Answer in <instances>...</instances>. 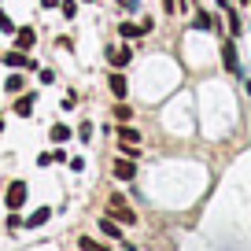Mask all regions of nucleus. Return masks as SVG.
I'll return each mask as SVG.
<instances>
[{
  "mask_svg": "<svg viewBox=\"0 0 251 251\" xmlns=\"http://www.w3.org/2000/svg\"><path fill=\"white\" fill-rule=\"evenodd\" d=\"M107 63H111V71H126L133 63V48L129 45H107Z\"/></svg>",
  "mask_w": 251,
  "mask_h": 251,
  "instance_id": "nucleus-2",
  "label": "nucleus"
},
{
  "mask_svg": "<svg viewBox=\"0 0 251 251\" xmlns=\"http://www.w3.org/2000/svg\"><path fill=\"white\" fill-rule=\"evenodd\" d=\"M0 229H4V222H0Z\"/></svg>",
  "mask_w": 251,
  "mask_h": 251,
  "instance_id": "nucleus-28",
  "label": "nucleus"
},
{
  "mask_svg": "<svg viewBox=\"0 0 251 251\" xmlns=\"http://www.w3.org/2000/svg\"><path fill=\"white\" fill-rule=\"evenodd\" d=\"M4 203H8V211H19V207L26 203V185H23V181H11V185H8Z\"/></svg>",
  "mask_w": 251,
  "mask_h": 251,
  "instance_id": "nucleus-4",
  "label": "nucleus"
},
{
  "mask_svg": "<svg viewBox=\"0 0 251 251\" xmlns=\"http://www.w3.org/2000/svg\"><path fill=\"white\" fill-rule=\"evenodd\" d=\"M81 4H93V0H81Z\"/></svg>",
  "mask_w": 251,
  "mask_h": 251,
  "instance_id": "nucleus-27",
  "label": "nucleus"
},
{
  "mask_svg": "<svg viewBox=\"0 0 251 251\" xmlns=\"http://www.w3.org/2000/svg\"><path fill=\"white\" fill-rule=\"evenodd\" d=\"M166 4V11H181V0H163Z\"/></svg>",
  "mask_w": 251,
  "mask_h": 251,
  "instance_id": "nucleus-25",
  "label": "nucleus"
},
{
  "mask_svg": "<svg viewBox=\"0 0 251 251\" xmlns=\"http://www.w3.org/2000/svg\"><path fill=\"white\" fill-rule=\"evenodd\" d=\"M118 4H122V11H126V15H133V11L141 8V0H118Z\"/></svg>",
  "mask_w": 251,
  "mask_h": 251,
  "instance_id": "nucleus-22",
  "label": "nucleus"
},
{
  "mask_svg": "<svg viewBox=\"0 0 251 251\" xmlns=\"http://www.w3.org/2000/svg\"><path fill=\"white\" fill-rule=\"evenodd\" d=\"M196 26H200V30H218V23H214L211 11H200V15H196Z\"/></svg>",
  "mask_w": 251,
  "mask_h": 251,
  "instance_id": "nucleus-18",
  "label": "nucleus"
},
{
  "mask_svg": "<svg viewBox=\"0 0 251 251\" xmlns=\"http://www.w3.org/2000/svg\"><path fill=\"white\" fill-rule=\"evenodd\" d=\"M96 226H100V233H103V236H111V240H118V244H122V226H118V222L111 218V214H103V218L96 222Z\"/></svg>",
  "mask_w": 251,
  "mask_h": 251,
  "instance_id": "nucleus-9",
  "label": "nucleus"
},
{
  "mask_svg": "<svg viewBox=\"0 0 251 251\" xmlns=\"http://www.w3.org/2000/svg\"><path fill=\"white\" fill-rule=\"evenodd\" d=\"M41 4H45V8H59V0H41Z\"/></svg>",
  "mask_w": 251,
  "mask_h": 251,
  "instance_id": "nucleus-26",
  "label": "nucleus"
},
{
  "mask_svg": "<svg viewBox=\"0 0 251 251\" xmlns=\"http://www.w3.org/2000/svg\"><path fill=\"white\" fill-rule=\"evenodd\" d=\"M78 248H81V251H115V248H107V244L93 240V236H81V240H78Z\"/></svg>",
  "mask_w": 251,
  "mask_h": 251,
  "instance_id": "nucleus-13",
  "label": "nucleus"
},
{
  "mask_svg": "<svg viewBox=\"0 0 251 251\" xmlns=\"http://www.w3.org/2000/svg\"><path fill=\"white\" fill-rule=\"evenodd\" d=\"M107 89H111L115 100H126V96H129V81H126V74L122 71H111L107 74Z\"/></svg>",
  "mask_w": 251,
  "mask_h": 251,
  "instance_id": "nucleus-5",
  "label": "nucleus"
},
{
  "mask_svg": "<svg viewBox=\"0 0 251 251\" xmlns=\"http://www.w3.org/2000/svg\"><path fill=\"white\" fill-rule=\"evenodd\" d=\"M229 37H240V30H244V26H240V15H236V8H233V4H229Z\"/></svg>",
  "mask_w": 251,
  "mask_h": 251,
  "instance_id": "nucleus-14",
  "label": "nucleus"
},
{
  "mask_svg": "<svg viewBox=\"0 0 251 251\" xmlns=\"http://www.w3.org/2000/svg\"><path fill=\"white\" fill-rule=\"evenodd\" d=\"M0 30H4V33H15V30H19V26L11 23V15H8L4 8H0Z\"/></svg>",
  "mask_w": 251,
  "mask_h": 251,
  "instance_id": "nucleus-20",
  "label": "nucleus"
},
{
  "mask_svg": "<svg viewBox=\"0 0 251 251\" xmlns=\"http://www.w3.org/2000/svg\"><path fill=\"white\" fill-rule=\"evenodd\" d=\"M115 177H118V181H133V177H137V163H133L129 155L118 159V163H115Z\"/></svg>",
  "mask_w": 251,
  "mask_h": 251,
  "instance_id": "nucleus-8",
  "label": "nucleus"
},
{
  "mask_svg": "<svg viewBox=\"0 0 251 251\" xmlns=\"http://www.w3.org/2000/svg\"><path fill=\"white\" fill-rule=\"evenodd\" d=\"M48 137H52V144H63V141H71V129H67V126H52Z\"/></svg>",
  "mask_w": 251,
  "mask_h": 251,
  "instance_id": "nucleus-15",
  "label": "nucleus"
},
{
  "mask_svg": "<svg viewBox=\"0 0 251 251\" xmlns=\"http://www.w3.org/2000/svg\"><path fill=\"white\" fill-rule=\"evenodd\" d=\"M222 63H226V71H229V74H236V78L244 74V67H240V55H236V37L222 41Z\"/></svg>",
  "mask_w": 251,
  "mask_h": 251,
  "instance_id": "nucleus-3",
  "label": "nucleus"
},
{
  "mask_svg": "<svg viewBox=\"0 0 251 251\" xmlns=\"http://www.w3.org/2000/svg\"><path fill=\"white\" fill-rule=\"evenodd\" d=\"M115 118H118V122H129V118H133V107H129L126 100H118L115 103Z\"/></svg>",
  "mask_w": 251,
  "mask_h": 251,
  "instance_id": "nucleus-17",
  "label": "nucleus"
},
{
  "mask_svg": "<svg viewBox=\"0 0 251 251\" xmlns=\"http://www.w3.org/2000/svg\"><path fill=\"white\" fill-rule=\"evenodd\" d=\"M144 33H148L144 23H129V19L118 23V37H122V41H137V37H144Z\"/></svg>",
  "mask_w": 251,
  "mask_h": 251,
  "instance_id": "nucleus-6",
  "label": "nucleus"
},
{
  "mask_svg": "<svg viewBox=\"0 0 251 251\" xmlns=\"http://www.w3.org/2000/svg\"><path fill=\"white\" fill-rule=\"evenodd\" d=\"M4 226H8V229H19V226H23V218H19V211H8V218H4Z\"/></svg>",
  "mask_w": 251,
  "mask_h": 251,
  "instance_id": "nucleus-21",
  "label": "nucleus"
},
{
  "mask_svg": "<svg viewBox=\"0 0 251 251\" xmlns=\"http://www.w3.org/2000/svg\"><path fill=\"white\" fill-rule=\"evenodd\" d=\"M71 170H74V174H81V170H85V159H81V155H78V159H71Z\"/></svg>",
  "mask_w": 251,
  "mask_h": 251,
  "instance_id": "nucleus-24",
  "label": "nucleus"
},
{
  "mask_svg": "<svg viewBox=\"0 0 251 251\" xmlns=\"http://www.w3.org/2000/svg\"><path fill=\"white\" fill-rule=\"evenodd\" d=\"M33 45H37V30H33V26H19V30H15V48L30 52Z\"/></svg>",
  "mask_w": 251,
  "mask_h": 251,
  "instance_id": "nucleus-7",
  "label": "nucleus"
},
{
  "mask_svg": "<svg viewBox=\"0 0 251 251\" xmlns=\"http://www.w3.org/2000/svg\"><path fill=\"white\" fill-rule=\"evenodd\" d=\"M33 100H37V93H23V96L15 100V115H19V118H30V115H33Z\"/></svg>",
  "mask_w": 251,
  "mask_h": 251,
  "instance_id": "nucleus-11",
  "label": "nucleus"
},
{
  "mask_svg": "<svg viewBox=\"0 0 251 251\" xmlns=\"http://www.w3.org/2000/svg\"><path fill=\"white\" fill-rule=\"evenodd\" d=\"M59 11H63V19L71 23V19L78 15V0H59Z\"/></svg>",
  "mask_w": 251,
  "mask_h": 251,
  "instance_id": "nucleus-19",
  "label": "nucleus"
},
{
  "mask_svg": "<svg viewBox=\"0 0 251 251\" xmlns=\"http://www.w3.org/2000/svg\"><path fill=\"white\" fill-rule=\"evenodd\" d=\"M4 93H23V74H8L4 78Z\"/></svg>",
  "mask_w": 251,
  "mask_h": 251,
  "instance_id": "nucleus-16",
  "label": "nucleus"
},
{
  "mask_svg": "<svg viewBox=\"0 0 251 251\" xmlns=\"http://www.w3.org/2000/svg\"><path fill=\"white\" fill-rule=\"evenodd\" d=\"M118 144H141V129H133L129 122L118 126Z\"/></svg>",
  "mask_w": 251,
  "mask_h": 251,
  "instance_id": "nucleus-12",
  "label": "nucleus"
},
{
  "mask_svg": "<svg viewBox=\"0 0 251 251\" xmlns=\"http://www.w3.org/2000/svg\"><path fill=\"white\" fill-rule=\"evenodd\" d=\"M107 214L118 222V226H137V222H141V218H137V211L126 203L122 192H111V196H107Z\"/></svg>",
  "mask_w": 251,
  "mask_h": 251,
  "instance_id": "nucleus-1",
  "label": "nucleus"
},
{
  "mask_svg": "<svg viewBox=\"0 0 251 251\" xmlns=\"http://www.w3.org/2000/svg\"><path fill=\"white\" fill-rule=\"evenodd\" d=\"M78 137H81V141H93V126H89V122L78 126Z\"/></svg>",
  "mask_w": 251,
  "mask_h": 251,
  "instance_id": "nucleus-23",
  "label": "nucleus"
},
{
  "mask_svg": "<svg viewBox=\"0 0 251 251\" xmlns=\"http://www.w3.org/2000/svg\"><path fill=\"white\" fill-rule=\"evenodd\" d=\"M48 218H52V207H37V211H33L30 218H23V226H26V229H41Z\"/></svg>",
  "mask_w": 251,
  "mask_h": 251,
  "instance_id": "nucleus-10",
  "label": "nucleus"
}]
</instances>
